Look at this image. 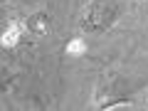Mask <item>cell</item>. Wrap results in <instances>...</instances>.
<instances>
[{
	"label": "cell",
	"mask_w": 148,
	"mask_h": 111,
	"mask_svg": "<svg viewBox=\"0 0 148 111\" xmlns=\"http://www.w3.org/2000/svg\"><path fill=\"white\" fill-rule=\"evenodd\" d=\"M116 17H119V5L114 0H94L82 15V30L104 32L116 22Z\"/></svg>",
	"instance_id": "obj_1"
},
{
	"label": "cell",
	"mask_w": 148,
	"mask_h": 111,
	"mask_svg": "<svg viewBox=\"0 0 148 111\" xmlns=\"http://www.w3.org/2000/svg\"><path fill=\"white\" fill-rule=\"evenodd\" d=\"M3 3H5V0H3Z\"/></svg>",
	"instance_id": "obj_7"
},
{
	"label": "cell",
	"mask_w": 148,
	"mask_h": 111,
	"mask_svg": "<svg viewBox=\"0 0 148 111\" xmlns=\"http://www.w3.org/2000/svg\"><path fill=\"white\" fill-rule=\"evenodd\" d=\"M146 109H148V104H146Z\"/></svg>",
	"instance_id": "obj_6"
},
{
	"label": "cell",
	"mask_w": 148,
	"mask_h": 111,
	"mask_svg": "<svg viewBox=\"0 0 148 111\" xmlns=\"http://www.w3.org/2000/svg\"><path fill=\"white\" fill-rule=\"evenodd\" d=\"M84 52H86V45H84L82 37H72V40L64 45V54H67V57H82Z\"/></svg>",
	"instance_id": "obj_5"
},
{
	"label": "cell",
	"mask_w": 148,
	"mask_h": 111,
	"mask_svg": "<svg viewBox=\"0 0 148 111\" xmlns=\"http://www.w3.org/2000/svg\"><path fill=\"white\" fill-rule=\"evenodd\" d=\"M22 32H25V25H20V22H10V25L3 30V35H0V42H3V47H15V45L20 42Z\"/></svg>",
	"instance_id": "obj_4"
},
{
	"label": "cell",
	"mask_w": 148,
	"mask_h": 111,
	"mask_svg": "<svg viewBox=\"0 0 148 111\" xmlns=\"http://www.w3.org/2000/svg\"><path fill=\"white\" fill-rule=\"evenodd\" d=\"M49 15L45 10H37V12H32V15H27V20H25V30L27 32H32V35H47L49 32Z\"/></svg>",
	"instance_id": "obj_3"
},
{
	"label": "cell",
	"mask_w": 148,
	"mask_h": 111,
	"mask_svg": "<svg viewBox=\"0 0 148 111\" xmlns=\"http://www.w3.org/2000/svg\"><path fill=\"white\" fill-rule=\"evenodd\" d=\"M128 96H126V86L123 82L119 79L116 74H106L101 77L99 84L94 89V106L96 109H114V106L123 104Z\"/></svg>",
	"instance_id": "obj_2"
}]
</instances>
